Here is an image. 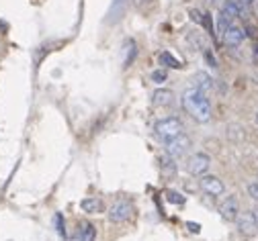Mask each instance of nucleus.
Returning <instances> with one entry per match:
<instances>
[{"instance_id":"f257e3e1","label":"nucleus","mask_w":258,"mask_h":241,"mask_svg":"<svg viewBox=\"0 0 258 241\" xmlns=\"http://www.w3.org/2000/svg\"><path fill=\"white\" fill-rule=\"evenodd\" d=\"M180 102H182V109L184 113L197 123H209L211 121V102L209 98L199 92L195 86H190L182 92L180 96Z\"/></svg>"},{"instance_id":"f03ea898","label":"nucleus","mask_w":258,"mask_h":241,"mask_svg":"<svg viewBox=\"0 0 258 241\" xmlns=\"http://www.w3.org/2000/svg\"><path fill=\"white\" fill-rule=\"evenodd\" d=\"M154 131H156L158 139L168 141V139H172V137L184 133V123H182L178 117H166V119H160V121L156 123Z\"/></svg>"},{"instance_id":"7ed1b4c3","label":"nucleus","mask_w":258,"mask_h":241,"mask_svg":"<svg viewBox=\"0 0 258 241\" xmlns=\"http://www.w3.org/2000/svg\"><path fill=\"white\" fill-rule=\"evenodd\" d=\"M164 143H166V155H170L172 159H180L182 155H186L188 149H190V145H192L190 143V137H186L184 133L172 137V139H168Z\"/></svg>"},{"instance_id":"20e7f679","label":"nucleus","mask_w":258,"mask_h":241,"mask_svg":"<svg viewBox=\"0 0 258 241\" xmlns=\"http://www.w3.org/2000/svg\"><path fill=\"white\" fill-rule=\"evenodd\" d=\"M209 168H211V157L207 153H201V151L192 153L186 162V170H188L190 176H205L209 172Z\"/></svg>"},{"instance_id":"39448f33","label":"nucleus","mask_w":258,"mask_h":241,"mask_svg":"<svg viewBox=\"0 0 258 241\" xmlns=\"http://www.w3.org/2000/svg\"><path fill=\"white\" fill-rule=\"evenodd\" d=\"M132 215H134V206L125 198L113 202L111 209H109V221L111 223H125V221L132 219Z\"/></svg>"},{"instance_id":"423d86ee","label":"nucleus","mask_w":258,"mask_h":241,"mask_svg":"<svg viewBox=\"0 0 258 241\" xmlns=\"http://www.w3.org/2000/svg\"><path fill=\"white\" fill-rule=\"evenodd\" d=\"M219 215L223 221H228V223H236L238 215H240V202L236 196H228V198H223V202L219 204Z\"/></svg>"},{"instance_id":"0eeeda50","label":"nucleus","mask_w":258,"mask_h":241,"mask_svg":"<svg viewBox=\"0 0 258 241\" xmlns=\"http://www.w3.org/2000/svg\"><path fill=\"white\" fill-rule=\"evenodd\" d=\"M221 39H223V43L228 45V47H238L246 39V31L240 25H230L228 29L221 33Z\"/></svg>"},{"instance_id":"6e6552de","label":"nucleus","mask_w":258,"mask_h":241,"mask_svg":"<svg viewBox=\"0 0 258 241\" xmlns=\"http://www.w3.org/2000/svg\"><path fill=\"white\" fill-rule=\"evenodd\" d=\"M199 188H201L207 196H221V194L225 192L223 182H221L217 176H209V174L201 176V180H199Z\"/></svg>"},{"instance_id":"1a4fd4ad","label":"nucleus","mask_w":258,"mask_h":241,"mask_svg":"<svg viewBox=\"0 0 258 241\" xmlns=\"http://www.w3.org/2000/svg\"><path fill=\"white\" fill-rule=\"evenodd\" d=\"M236 223H238L240 233H244V235H256L258 233V221H256L254 211H244V213L240 211Z\"/></svg>"},{"instance_id":"9d476101","label":"nucleus","mask_w":258,"mask_h":241,"mask_svg":"<svg viewBox=\"0 0 258 241\" xmlns=\"http://www.w3.org/2000/svg\"><path fill=\"white\" fill-rule=\"evenodd\" d=\"M176 102V94L170 90V88H158L154 94H152V105L156 109H168Z\"/></svg>"},{"instance_id":"9b49d317","label":"nucleus","mask_w":258,"mask_h":241,"mask_svg":"<svg viewBox=\"0 0 258 241\" xmlns=\"http://www.w3.org/2000/svg\"><path fill=\"white\" fill-rule=\"evenodd\" d=\"M192 82H195V88L199 92H203L205 96H209L213 92V78L207 72H195V76H192Z\"/></svg>"},{"instance_id":"f8f14e48","label":"nucleus","mask_w":258,"mask_h":241,"mask_svg":"<svg viewBox=\"0 0 258 241\" xmlns=\"http://www.w3.org/2000/svg\"><path fill=\"white\" fill-rule=\"evenodd\" d=\"M127 3H129V0H113L111 11H109V15H107V23H117V21L125 15Z\"/></svg>"},{"instance_id":"ddd939ff","label":"nucleus","mask_w":258,"mask_h":241,"mask_svg":"<svg viewBox=\"0 0 258 241\" xmlns=\"http://www.w3.org/2000/svg\"><path fill=\"white\" fill-rule=\"evenodd\" d=\"M80 209H82L84 213L94 215V213H101V211H103V202L96 198V196H88V198H82Z\"/></svg>"},{"instance_id":"4468645a","label":"nucleus","mask_w":258,"mask_h":241,"mask_svg":"<svg viewBox=\"0 0 258 241\" xmlns=\"http://www.w3.org/2000/svg\"><path fill=\"white\" fill-rule=\"evenodd\" d=\"M78 239L80 241H94L96 239V229L92 223H82L78 229Z\"/></svg>"},{"instance_id":"2eb2a0df","label":"nucleus","mask_w":258,"mask_h":241,"mask_svg":"<svg viewBox=\"0 0 258 241\" xmlns=\"http://www.w3.org/2000/svg\"><path fill=\"white\" fill-rule=\"evenodd\" d=\"M123 55H125V59H123V63H125V67L134 61V57H136V41L134 39H127L125 43H123Z\"/></svg>"},{"instance_id":"dca6fc26","label":"nucleus","mask_w":258,"mask_h":241,"mask_svg":"<svg viewBox=\"0 0 258 241\" xmlns=\"http://www.w3.org/2000/svg\"><path fill=\"white\" fill-rule=\"evenodd\" d=\"M160 63L166 65V67H172V70H178V67H182L180 59H176L170 51H162V53H160Z\"/></svg>"},{"instance_id":"f3484780","label":"nucleus","mask_w":258,"mask_h":241,"mask_svg":"<svg viewBox=\"0 0 258 241\" xmlns=\"http://www.w3.org/2000/svg\"><path fill=\"white\" fill-rule=\"evenodd\" d=\"M166 78H168L166 70H156V72H152V80H154L156 84H162V82H166Z\"/></svg>"},{"instance_id":"a211bd4d","label":"nucleus","mask_w":258,"mask_h":241,"mask_svg":"<svg viewBox=\"0 0 258 241\" xmlns=\"http://www.w3.org/2000/svg\"><path fill=\"white\" fill-rule=\"evenodd\" d=\"M166 196H168V200H170L172 204H182V202H184L182 194H178V192H174V190H168V192H166Z\"/></svg>"},{"instance_id":"6ab92c4d","label":"nucleus","mask_w":258,"mask_h":241,"mask_svg":"<svg viewBox=\"0 0 258 241\" xmlns=\"http://www.w3.org/2000/svg\"><path fill=\"white\" fill-rule=\"evenodd\" d=\"M55 225H57V233H59V237H66V225H63L61 215H55Z\"/></svg>"},{"instance_id":"aec40b11","label":"nucleus","mask_w":258,"mask_h":241,"mask_svg":"<svg viewBox=\"0 0 258 241\" xmlns=\"http://www.w3.org/2000/svg\"><path fill=\"white\" fill-rule=\"evenodd\" d=\"M248 194H250V198L258 200V182H250L248 184Z\"/></svg>"},{"instance_id":"412c9836","label":"nucleus","mask_w":258,"mask_h":241,"mask_svg":"<svg viewBox=\"0 0 258 241\" xmlns=\"http://www.w3.org/2000/svg\"><path fill=\"white\" fill-rule=\"evenodd\" d=\"M186 227H188V229H190L192 233H199V229H201V227H199L197 223H186Z\"/></svg>"},{"instance_id":"4be33fe9","label":"nucleus","mask_w":258,"mask_h":241,"mask_svg":"<svg viewBox=\"0 0 258 241\" xmlns=\"http://www.w3.org/2000/svg\"><path fill=\"white\" fill-rule=\"evenodd\" d=\"M209 3H211L213 7H221V5L225 3V0H209Z\"/></svg>"},{"instance_id":"5701e85b","label":"nucleus","mask_w":258,"mask_h":241,"mask_svg":"<svg viewBox=\"0 0 258 241\" xmlns=\"http://www.w3.org/2000/svg\"><path fill=\"white\" fill-rule=\"evenodd\" d=\"M254 215H256V221H258V209H256V211H254Z\"/></svg>"},{"instance_id":"b1692460","label":"nucleus","mask_w":258,"mask_h":241,"mask_svg":"<svg viewBox=\"0 0 258 241\" xmlns=\"http://www.w3.org/2000/svg\"><path fill=\"white\" fill-rule=\"evenodd\" d=\"M254 119H256V123H258V111H256V117H254Z\"/></svg>"},{"instance_id":"393cba45","label":"nucleus","mask_w":258,"mask_h":241,"mask_svg":"<svg viewBox=\"0 0 258 241\" xmlns=\"http://www.w3.org/2000/svg\"><path fill=\"white\" fill-rule=\"evenodd\" d=\"M146 3H154V0H146Z\"/></svg>"}]
</instances>
